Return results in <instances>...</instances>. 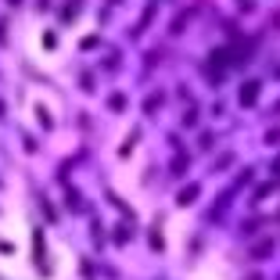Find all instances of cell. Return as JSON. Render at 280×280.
<instances>
[{
  "label": "cell",
  "instance_id": "cell-4",
  "mask_svg": "<svg viewBox=\"0 0 280 280\" xmlns=\"http://www.w3.org/2000/svg\"><path fill=\"white\" fill-rule=\"evenodd\" d=\"M7 4H22V0H7Z\"/></svg>",
  "mask_w": 280,
  "mask_h": 280
},
{
  "label": "cell",
  "instance_id": "cell-3",
  "mask_svg": "<svg viewBox=\"0 0 280 280\" xmlns=\"http://www.w3.org/2000/svg\"><path fill=\"white\" fill-rule=\"evenodd\" d=\"M273 25H277V29H280V11H273Z\"/></svg>",
  "mask_w": 280,
  "mask_h": 280
},
{
  "label": "cell",
  "instance_id": "cell-1",
  "mask_svg": "<svg viewBox=\"0 0 280 280\" xmlns=\"http://www.w3.org/2000/svg\"><path fill=\"white\" fill-rule=\"evenodd\" d=\"M255 97H259V79H248L241 86V104H255Z\"/></svg>",
  "mask_w": 280,
  "mask_h": 280
},
{
  "label": "cell",
  "instance_id": "cell-2",
  "mask_svg": "<svg viewBox=\"0 0 280 280\" xmlns=\"http://www.w3.org/2000/svg\"><path fill=\"white\" fill-rule=\"evenodd\" d=\"M194 198H198V187H187V191H183V194H180V205H191V201H194Z\"/></svg>",
  "mask_w": 280,
  "mask_h": 280
}]
</instances>
